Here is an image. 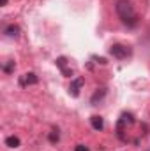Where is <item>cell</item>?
Segmentation results:
<instances>
[{
    "mask_svg": "<svg viewBox=\"0 0 150 151\" xmlns=\"http://www.w3.org/2000/svg\"><path fill=\"white\" fill-rule=\"evenodd\" d=\"M66 63H67V58H66V56H60V58H57V65H58L60 69H66Z\"/></svg>",
    "mask_w": 150,
    "mask_h": 151,
    "instance_id": "cell-11",
    "label": "cell"
},
{
    "mask_svg": "<svg viewBox=\"0 0 150 151\" xmlns=\"http://www.w3.org/2000/svg\"><path fill=\"white\" fill-rule=\"evenodd\" d=\"M39 77L34 72H27L20 77V86H32V84H37Z\"/></svg>",
    "mask_w": 150,
    "mask_h": 151,
    "instance_id": "cell-3",
    "label": "cell"
},
{
    "mask_svg": "<svg viewBox=\"0 0 150 151\" xmlns=\"http://www.w3.org/2000/svg\"><path fill=\"white\" fill-rule=\"evenodd\" d=\"M115 9H117V14L122 19L124 25H127V27H136L138 25V16H136L134 7L129 0H117Z\"/></svg>",
    "mask_w": 150,
    "mask_h": 151,
    "instance_id": "cell-1",
    "label": "cell"
},
{
    "mask_svg": "<svg viewBox=\"0 0 150 151\" xmlns=\"http://www.w3.org/2000/svg\"><path fill=\"white\" fill-rule=\"evenodd\" d=\"M83 77H76L71 81V84H69V93L73 95V97H78L79 95V90H81V86H83Z\"/></svg>",
    "mask_w": 150,
    "mask_h": 151,
    "instance_id": "cell-4",
    "label": "cell"
},
{
    "mask_svg": "<svg viewBox=\"0 0 150 151\" xmlns=\"http://www.w3.org/2000/svg\"><path fill=\"white\" fill-rule=\"evenodd\" d=\"M110 53H111L115 58L124 60V58H127L131 55V49L127 46H124V44H113L111 47H110Z\"/></svg>",
    "mask_w": 150,
    "mask_h": 151,
    "instance_id": "cell-2",
    "label": "cell"
},
{
    "mask_svg": "<svg viewBox=\"0 0 150 151\" xmlns=\"http://www.w3.org/2000/svg\"><path fill=\"white\" fill-rule=\"evenodd\" d=\"M90 123H92L94 130H103V128H104V119H103L101 116H92V118H90Z\"/></svg>",
    "mask_w": 150,
    "mask_h": 151,
    "instance_id": "cell-6",
    "label": "cell"
},
{
    "mask_svg": "<svg viewBox=\"0 0 150 151\" xmlns=\"http://www.w3.org/2000/svg\"><path fill=\"white\" fill-rule=\"evenodd\" d=\"M5 146H9V148H18V146H20V139H18L16 135H9V137L5 139Z\"/></svg>",
    "mask_w": 150,
    "mask_h": 151,
    "instance_id": "cell-8",
    "label": "cell"
},
{
    "mask_svg": "<svg viewBox=\"0 0 150 151\" xmlns=\"http://www.w3.org/2000/svg\"><path fill=\"white\" fill-rule=\"evenodd\" d=\"M74 151H90V150H88L87 146H83V144H78V146L74 148Z\"/></svg>",
    "mask_w": 150,
    "mask_h": 151,
    "instance_id": "cell-12",
    "label": "cell"
},
{
    "mask_svg": "<svg viewBox=\"0 0 150 151\" xmlns=\"http://www.w3.org/2000/svg\"><path fill=\"white\" fill-rule=\"evenodd\" d=\"M14 67H16L14 62H7V63L4 65V72H5V74H12V72H14Z\"/></svg>",
    "mask_w": 150,
    "mask_h": 151,
    "instance_id": "cell-10",
    "label": "cell"
},
{
    "mask_svg": "<svg viewBox=\"0 0 150 151\" xmlns=\"http://www.w3.org/2000/svg\"><path fill=\"white\" fill-rule=\"evenodd\" d=\"M4 34H5L7 37H18V34H20V27H16V25H9V27H5Z\"/></svg>",
    "mask_w": 150,
    "mask_h": 151,
    "instance_id": "cell-7",
    "label": "cell"
},
{
    "mask_svg": "<svg viewBox=\"0 0 150 151\" xmlns=\"http://www.w3.org/2000/svg\"><path fill=\"white\" fill-rule=\"evenodd\" d=\"M104 95H106V88H99L94 95H92V99H90V102H92V106H97L103 99H104Z\"/></svg>",
    "mask_w": 150,
    "mask_h": 151,
    "instance_id": "cell-5",
    "label": "cell"
},
{
    "mask_svg": "<svg viewBox=\"0 0 150 151\" xmlns=\"http://www.w3.org/2000/svg\"><path fill=\"white\" fill-rule=\"evenodd\" d=\"M48 139H50V142H53V144H57V142L60 141V134H58V130H53V132H50V135H48Z\"/></svg>",
    "mask_w": 150,
    "mask_h": 151,
    "instance_id": "cell-9",
    "label": "cell"
},
{
    "mask_svg": "<svg viewBox=\"0 0 150 151\" xmlns=\"http://www.w3.org/2000/svg\"><path fill=\"white\" fill-rule=\"evenodd\" d=\"M2 5H7V0H2Z\"/></svg>",
    "mask_w": 150,
    "mask_h": 151,
    "instance_id": "cell-13",
    "label": "cell"
}]
</instances>
